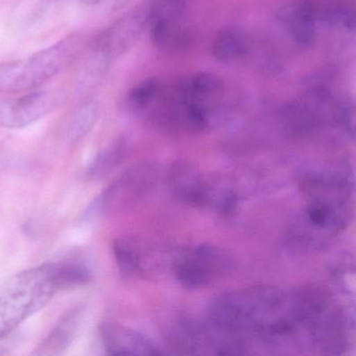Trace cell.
Listing matches in <instances>:
<instances>
[{"label": "cell", "instance_id": "10", "mask_svg": "<svg viewBox=\"0 0 356 356\" xmlns=\"http://www.w3.org/2000/svg\"><path fill=\"white\" fill-rule=\"evenodd\" d=\"M126 141L124 139L115 141L101 152L93 160L87 170V177L90 180H99L109 175L124 159L127 152Z\"/></svg>", "mask_w": 356, "mask_h": 356}, {"label": "cell", "instance_id": "3", "mask_svg": "<svg viewBox=\"0 0 356 356\" xmlns=\"http://www.w3.org/2000/svg\"><path fill=\"white\" fill-rule=\"evenodd\" d=\"M151 168L136 165L118 177L97 201V211L102 216L118 213L139 201L147 193L151 181Z\"/></svg>", "mask_w": 356, "mask_h": 356}, {"label": "cell", "instance_id": "6", "mask_svg": "<svg viewBox=\"0 0 356 356\" xmlns=\"http://www.w3.org/2000/svg\"><path fill=\"white\" fill-rule=\"evenodd\" d=\"M84 314V305L74 306L62 314L49 335L37 346L35 355L54 356L63 353L76 339Z\"/></svg>", "mask_w": 356, "mask_h": 356}, {"label": "cell", "instance_id": "12", "mask_svg": "<svg viewBox=\"0 0 356 356\" xmlns=\"http://www.w3.org/2000/svg\"><path fill=\"white\" fill-rule=\"evenodd\" d=\"M99 106L95 102H87L76 109L68 124V137L72 143L81 140L95 128L99 118Z\"/></svg>", "mask_w": 356, "mask_h": 356}, {"label": "cell", "instance_id": "9", "mask_svg": "<svg viewBox=\"0 0 356 356\" xmlns=\"http://www.w3.org/2000/svg\"><path fill=\"white\" fill-rule=\"evenodd\" d=\"M211 51L213 57L220 61H236L247 54V42L236 29H224L214 38Z\"/></svg>", "mask_w": 356, "mask_h": 356}, {"label": "cell", "instance_id": "14", "mask_svg": "<svg viewBox=\"0 0 356 356\" xmlns=\"http://www.w3.org/2000/svg\"><path fill=\"white\" fill-rule=\"evenodd\" d=\"M80 1L89 7L113 13L129 7L134 0H80Z\"/></svg>", "mask_w": 356, "mask_h": 356}, {"label": "cell", "instance_id": "2", "mask_svg": "<svg viewBox=\"0 0 356 356\" xmlns=\"http://www.w3.org/2000/svg\"><path fill=\"white\" fill-rule=\"evenodd\" d=\"M149 24V6L136 8L104 31L92 51L113 62L137 42Z\"/></svg>", "mask_w": 356, "mask_h": 356}, {"label": "cell", "instance_id": "5", "mask_svg": "<svg viewBox=\"0 0 356 356\" xmlns=\"http://www.w3.org/2000/svg\"><path fill=\"white\" fill-rule=\"evenodd\" d=\"M102 343L112 355H156L157 347L149 339L124 325L103 322L99 326Z\"/></svg>", "mask_w": 356, "mask_h": 356}, {"label": "cell", "instance_id": "1", "mask_svg": "<svg viewBox=\"0 0 356 356\" xmlns=\"http://www.w3.org/2000/svg\"><path fill=\"white\" fill-rule=\"evenodd\" d=\"M60 291L58 262L40 264L11 277L0 289V339L40 312Z\"/></svg>", "mask_w": 356, "mask_h": 356}, {"label": "cell", "instance_id": "7", "mask_svg": "<svg viewBox=\"0 0 356 356\" xmlns=\"http://www.w3.org/2000/svg\"><path fill=\"white\" fill-rule=\"evenodd\" d=\"M226 259L211 248H201L186 256L179 264L180 280L187 286H199L207 282L216 273L226 266Z\"/></svg>", "mask_w": 356, "mask_h": 356}, {"label": "cell", "instance_id": "13", "mask_svg": "<svg viewBox=\"0 0 356 356\" xmlns=\"http://www.w3.org/2000/svg\"><path fill=\"white\" fill-rule=\"evenodd\" d=\"M159 90L160 84L156 79L149 78L143 81L129 92L127 99L129 107L133 111H143L153 103Z\"/></svg>", "mask_w": 356, "mask_h": 356}, {"label": "cell", "instance_id": "11", "mask_svg": "<svg viewBox=\"0 0 356 356\" xmlns=\"http://www.w3.org/2000/svg\"><path fill=\"white\" fill-rule=\"evenodd\" d=\"M316 20H323L349 30H353L355 26L353 8L339 0H324L318 5L316 3Z\"/></svg>", "mask_w": 356, "mask_h": 356}, {"label": "cell", "instance_id": "4", "mask_svg": "<svg viewBox=\"0 0 356 356\" xmlns=\"http://www.w3.org/2000/svg\"><path fill=\"white\" fill-rule=\"evenodd\" d=\"M55 99L44 90L28 91L15 99L0 103V127L18 129L30 126L53 110Z\"/></svg>", "mask_w": 356, "mask_h": 356}, {"label": "cell", "instance_id": "8", "mask_svg": "<svg viewBox=\"0 0 356 356\" xmlns=\"http://www.w3.org/2000/svg\"><path fill=\"white\" fill-rule=\"evenodd\" d=\"M283 22L291 38L302 47H312L316 39V3L312 0H297L284 10Z\"/></svg>", "mask_w": 356, "mask_h": 356}]
</instances>
